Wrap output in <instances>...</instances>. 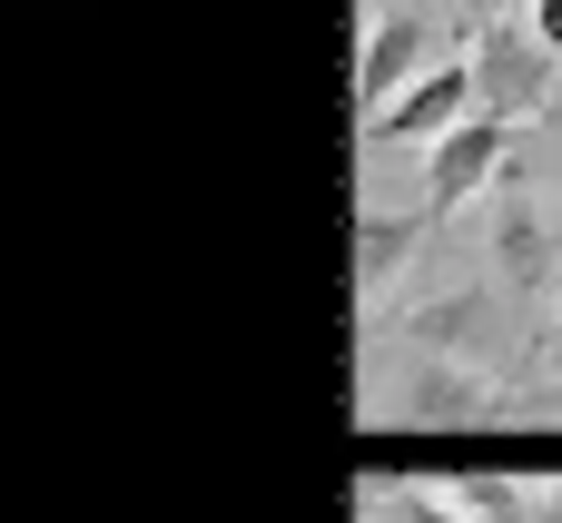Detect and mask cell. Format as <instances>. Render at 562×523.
Here are the masks:
<instances>
[{"label":"cell","mask_w":562,"mask_h":523,"mask_svg":"<svg viewBox=\"0 0 562 523\" xmlns=\"http://www.w3.org/2000/svg\"><path fill=\"white\" fill-rule=\"evenodd\" d=\"M514 168V148H504V119H464V129H445L435 148H425V208L445 218V208H464V198H494V178Z\"/></svg>","instance_id":"obj_5"},{"label":"cell","mask_w":562,"mask_h":523,"mask_svg":"<svg viewBox=\"0 0 562 523\" xmlns=\"http://www.w3.org/2000/svg\"><path fill=\"white\" fill-rule=\"evenodd\" d=\"M425 218H435V208H366V218H356V287H366V297H375V287L415 257Z\"/></svg>","instance_id":"obj_7"},{"label":"cell","mask_w":562,"mask_h":523,"mask_svg":"<svg viewBox=\"0 0 562 523\" xmlns=\"http://www.w3.org/2000/svg\"><path fill=\"white\" fill-rule=\"evenodd\" d=\"M464 59H474V109L484 119H504V129H524V119H543L553 109V49L533 40V20L514 10V20H484V30H464Z\"/></svg>","instance_id":"obj_1"},{"label":"cell","mask_w":562,"mask_h":523,"mask_svg":"<svg viewBox=\"0 0 562 523\" xmlns=\"http://www.w3.org/2000/svg\"><path fill=\"white\" fill-rule=\"evenodd\" d=\"M484 257H494V287H514V297L562 287V208H543V198H533V178H524V168H504V178H494V227H484Z\"/></svg>","instance_id":"obj_2"},{"label":"cell","mask_w":562,"mask_h":523,"mask_svg":"<svg viewBox=\"0 0 562 523\" xmlns=\"http://www.w3.org/2000/svg\"><path fill=\"white\" fill-rule=\"evenodd\" d=\"M405 336H415V346H435V356L454 346V356L474 366V346L494 336V316H484V287H454V297H425V307L405 316Z\"/></svg>","instance_id":"obj_8"},{"label":"cell","mask_w":562,"mask_h":523,"mask_svg":"<svg viewBox=\"0 0 562 523\" xmlns=\"http://www.w3.org/2000/svg\"><path fill=\"white\" fill-rule=\"evenodd\" d=\"M524 20H533V40H543V49H553V59H562V0H533Z\"/></svg>","instance_id":"obj_9"},{"label":"cell","mask_w":562,"mask_h":523,"mask_svg":"<svg viewBox=\"0 0 562 523\" xmlns=\"http://www.w3.org/2000/svg\"><path fill=\"white\" fill-rule=\"evenodd\" d=\"M543 366H562V316H553V336H543Z\"/></svg>","instance_id":"obj_12"},{"label":"cell","mask_w":562,"mask_h":523,"mask_svg":"<svg viewBox=\"0 0 562 523\" xmlns=\"http://www.w3.org/2000/svg\"><path fill=\"white\" fill-rule=\"evenodd\" d=\"M533 415H562V376H553V386H543V396H533Z\"/></svg>","instance_id":"obj_11"},{"label":"cell","mask_w":562,"mask_h":523,"mask_svg":"<svg viewBox=\"0 0 562 523\" xmlns=\"http://www.w3.org/2000/svg\"><path fill=\"white\" fill-rule=\"evenodd\" d=\"M425 69H435V20H425L415 0H385V10L366 20V49H356V99H366V119L395 109Z\"/></svg>","instance_id":"obj_3"},{"label":"cell","mask_w":562,"mask_h":523,"mask_svg":"<svg viewBox=\"0 0 562 523\" xmlns=\"http://www.w3.org/2000/svg\"><path fill=\"white\" fill-rule=\"evenodd\" d=\"M464 20L484 30V20H514V0H464Z\"/></svg>","instance_id":"obj_10"},{"label":"cell","mask_w":562,"mask_h":523,"mask_svg":"<svg viewBox=\"0 0 562 523\" xmlns=\"http://www.w3.org/2000/svg\"><path fill=\"white\" fill-rule=\"evenodd\" d=\"M395 415L405 425H464V415H494V376L484 366H445V356H425L415 376H405V396H395Z\"/></svg>","instance_id":"obj_6"},{"label":"cell","mask_w":562,"mask_h":523,"mask_svg":"<svg viewBox=\"0 0 562 523\" xmlns=\"http://www.w3.org/2000/svg\"><path fill=\"white\" fill-rule=\"evenodd\" d=\"M464 119H474V59L454 49V59H435L395 109H375L366 129H375L385 148H435V138H445V129H464Z\"/></svg>","instance_id":"obj_4"}]
</instances>
